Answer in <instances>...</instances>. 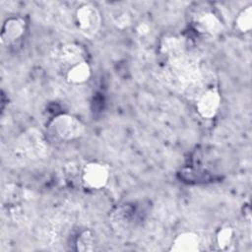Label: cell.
<instances>
[{
	"mask_svg": "<svg viewBox=\"0 0 252 252\" xmlns=\"http://www.w3.org/2000/svg\"><path fill=\"white\" fill-rule=\"evenodd\" d=\"M80 177L85 187L99 190L107 185L110 172L106 164L100 161H90L81 168Z\"/></svg>",
	"mask_w": 252,
	"mask_h": 252,
	"instance_id": "obj_4",
	"label": "cell"
},
{
	"mask_svg": "<svg viewBox=\"0 0 252 252\" xmlns=\"http://www.w3.org/2000/svg\"><path fill=\"white\" fill-rule=\"evenodd\" d=\"M195 26L199 32L210 35H216L222 30L220 20L212 12H204L198 15L195 19Z\"/></svg>",
	"mask_w": 252,
	"mask_h": 252,
	"instance_id": "obj_9",
	"label": "cell"
},
{
	"mask_svg": "<svg viewBox=\"0 0 252 252\" xmlns=\"http://www.w3.org/2000/svg\"><path fill=\"white\" fill-rule=\"evenodd\" d=\"M221 96L218 88L212 87L207 89L197 99L196 110L204 119H212L219 112Z\"/></svg>",
	"mask_w": 252,
	"mask_h": 252,
	"instance_id": "obj_5",
	"label": "cell"
},
{
	"mask_svg": "<svg viewBox=\"0 0 252 252\" xmlns=\"http://www.w3.org/2000/svg\"><path fill=\"white\" fill-rule=\"evenodd\" d=\"M92 76V67L90 63L85 60L79 62L66 71V81L71 85H82L87 83Z\"/></svg>",
	"mask_w": 252,
	"mask_h": 252,
	"instance_id": "obj_10",
	"label": "cell"
},
{
	"mask_svg": "<svg viewBox=\"0 0 252 252\" xmlns=\"http://www.w3.org/2000/svg\"><path fill=\"white\" fill-rule=\"evenodd\" d=\"M15 152L25 160H39L49 156L50 148L41 131L29 128L18 137Z\"/></svg>",
	"mask_w": 252,
	"mask_h": 252,
	"instance_id": "obj_1",
	"label": "cell"
},
{
	"mask_svg": "<svg viewBox=\"0 0 252 252\" xmlns=\"http://www.w3.org/2000/svg\"><path fill=\"white\" fill-rule=\"evenodd\" d=\"M201 250V239L194 231H182L172 240L171 252H198Z\"/></svg>",
	"mask_w": 252,
	"mask_h": 252,
	"instance_id": "obj_7",
	"label": "cell"
},
{
	"mask_svg": "<svg viewBox=\"0 0 252 252\" xmlns=\"http://www.w3.org/2000/svg\"><path fill=\"white\" fill-rule=\"evenodd\" d=\"M235 26L237 30L242 32L246 33L249 32L252 29V6L248 5L247 7L243 8L235 18Z\"/></svg>",
	"mask_w": 252,
	"mask_h": 252,
	"instance_id": "obj_12",
	"label": "cell"
},
{
	"mask_svg": "<svg viewBox=\"0 0 252 252\" xmlns=\"http://www.w3.org/2000/svg\"><path fill=\"white\" fill-rule=\"evenodd\" d=\"M86 55V50L76 43L64 44L57 51L58 60L62 64L67 65L68 68L79 62L87 60Z\"/></svg>",
	"mask_w": 252,
	"mask_h": 252,
	"instance_id": "obj_8",
	"label": "cell"
},
{
	"mask_svg": "<svg viewBox=\"0 0 252 252\" xmlns=\"http://www.w3.org/2000/svg\"><path fill=\"white\" fill-rule=\"evenodd\" d=\"M75 23L84 36L93 37L101 27V15L94 5L85 3L76 10Z\"/></svg>",
	"mask_w": 252,
	"mask_h": 252,
	"instance_id": "obj_3",
	"label": "cell"
},
{
	"mask_svg": "<svg viewBox=\"0 0 252 252\" xmlns=\"http://www.w3.org/2000/svg\"><path fill=\"white\" fill-rule=\"evenodd\" d=\"M234 229L229 224H224L219 228L216 233V243L219 249L226 251L233 245Z\"/></svg>",
	"mask_w": 252,
	"mask_h": 252,
	"instance_id": "obj_11",
	"label": "cell"
},
{
	"mask_svg": "<svg viewBox=\"0 0 252 252\" xmlns=\"http://www.w3.org/2000/svg\"><path fill=\"white\" fill-rule=\"evenodd\" d=\"M27 30V23L23 18L13 17L7 19L1 29L0 38L2 44H12L22 38Z\"/></svg>",
	"mask_w": 252,
	"mask_h": 252,
	"instance_id": "obj_6",
	"label": "cell"
},
{
	"mask_svg": "<svg viewBox=\"0 0 252 252\" xmlns=\"http://www.w3.org/2000/svg\"><path fill=\"white\" fill-rule=\"evenodd\" d=\"M49 133L56 139L70 142L81 138L85 132L83 122L67 113H61L52 118L48 124Z\"/></svg>",
	"mask_w": 252,
	"mask_h": 252,
	"instance_id": "obj_2",
	"label": "cell"
},
{
	"mask_svg": "<svg viewBox=\"0 0 252 252\" xmlns=\"http://www.w3.org/2000/svg\"><path fill=\"white\" fill-rule=\"evenodd\" d=\"M134 31H135L136 35L139 38L143 39V38L148 37L152 33V27H151V24L149 22L141 21V22H139L135 25Z\"/></svg>",
	"mask_w": 252,
	"mask_h": 252,
	"instance_id": "obj_15",
	"label": "cell"
},
{
	"mask_svg": "<svg viewBox=\"0 0 252 252\" xmlns=\"http://www.w3.org/2000/svg\"><path fill=\"white\" fill-rule=\"evenodd\" d=\"M94 234L91 230H83L76 239V249L78 251H92L94 249Z\"/></svg>",
	"mask_w": 252,
	"mask_h": 252,
	"instance_id": "obj_13",
	"label": "cell"
},
{
	"mask_svg": "<svg viewBox=\"0 0 252 252\" xmlns=\"http://www.w3.org/2000/svg\"><path fill=\"white\" fill-rule=\"evenodd\" d=\"M112 21L113 24L118 28V29H126L127 27L131 26L132 24V18L130 13H128L125 10H121L118 12H115L112 16Z\"/></svg>",
	"mask_w": 252,
	"mask_h": 252,
	"instance_id": "obj_14",
	"label": "cell"
}]
</instances>
